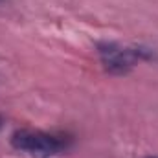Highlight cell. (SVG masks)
Here are the masks:
<instances>
[{
  "mask_svg": "<svg viewBox=\"0 0 158 158\" xmlns=\"http://www.w3.org/2000/svg\"><path fill=\"white\" fill-rule=\"evenodd\" d=\"M96 48H98V55H99L103 68L114 76H123V74L131 72L138 63L153 59V53L142 46H123L118 42H99Z\"/></svg>",
  "mask_w": 158,
  "mask_h": 158,
  "instance_id": "6da1fadb",
  "label": "cell"
},
{
  "mask_svg": "<svg viewBox=\"0 0 158 158\" xmlns=\"http://www.w3.org/2000/svg\"><path fill=\"white\" fill-rule=\"evenodd\" d=\"M11 145L13 149L26 153L30 156L48 158L53 156L68 147V138L50 134L44 131H33V129H20L13 132L11 136Z\"/></svg>",
  "mask_w": 158,
  "mask_h": 158,
  "instance_id": "7a4b0ae2",
  "label": "cell"
},
{
  "mask_svg": "<svg viewBox=\"0 0 158 158\" xmlns=\"http://www.w3.org/2000/svg\"><path fill=\"white\" fill-rule=\"evenodd\" d=\"M2 127H4V118L0 116V131H2Z\"/></svg>",
  "mask_w": 158,
  "mask_h": 158,
  "instance_id": "3957f363",
  "label": "cell"
},
{
  "mask_svg": "<svg viewBox=\"0 0 158 158\" xmlns=\"http://www.w3.org/2000/svg\"><path fill=\"white\" fill-rule=\"evenodd\" d=\"M147 158H158V156H147Z\"/></svg>",
  "mask_w": 158,
  "mask_h": 158,
  "instance_id": "277c9868",
  "label": "cell"
},
{
  "mask_svg": "<svg viewBox=\"0 0 158 158\" xmlns=\"http://www.w3.org/2000/svg\"><path fill=\"white\" fill-rule=\"evenodd\" d=\"M0 2H4V0H0Z\"/></svg>",
  "mask_w": 158,
  "mask_h": 158,
  "instance_id": "5b68a950",
  "label": "cell"
}]
</instances>
